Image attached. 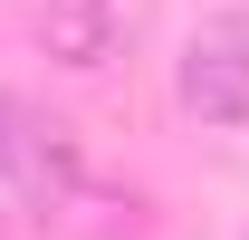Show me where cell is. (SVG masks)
<instances>
[{
	"mask_svg": "<svg viewBox=\"0 0 249 240\" xmlns=\"http://www.w3.org/2000/svg\"><path fill=\"white\" fill-rule=\"evenodd\" d=\"M173 96H182L192 125H249V10H220V20L192 29Z\"/></svg>",
	"mask_w": 249,
	"mask_h": 240,
	"instance_id": "6da1fadb",
	"label": "cell"
},
{
	"mask_svg": "<svg viewBox=\"0 0 249 240\" xmlns=\"http://www.w3.org/2000/svg\"><path fill=\"white\" fill-rule=\"evenodd\" d=\"M144 29H154V0H38V48L58 67H77V77L144 48Z\"/></svg>",
	"mask_w": 249,
	"mask_h": 240,
	"instance_id": "7a4b0ae2",
	"label": "cell"
},
{
	"mask_svg": "<svg viewBox=\"0 0 249 240\" xmlns=\"http://www.w3.org/2000/svg\"><path fill=\"white\" fill-rule=\"evenodd\" d=\"M0 182H10L29 211H58L67 192H77V144H67V125H38L19 96H0Z\"/></svg>",
	"mask_w": 249,
	"mask_h": 240,
	"instance_id": "3957f363",
	"label": "cell"
}]
</instances>
